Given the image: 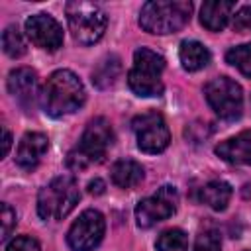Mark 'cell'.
<instances>
[{"mask_svg": "<svg viewBox=\"0 0 251 251\" xmlns=\"http://www.w3.org/2000/svg\"><path fill=\"white\" fill-rule=\"evenodd\" d=\"M110 173H112L114 184H118L120 188H133L143 178V167L137 161H133V159H120V161H116L112 165Z\"/></svg>", "mask_w": 251, "mask_h": 251, "instance_id": "cell-17", "label": "cell"}, {"mask_svg": "<svg viewBox=\"0 0 251 251\" xmlns=\"http://www.w3.org/2000/svg\"><path fill=\"white\" fill-rule=\"evenodd\" d=\"M192 14V4L184 0L176 2H145L139 14V25L157 35H167L182 29Z\"/></svg>", "mask_w": 251, "mask_h": 251, "instance_id": "cell-2", "label": "cell"}, {"mask_svg": "<svg viewBox=\"0 0 251 251\" xmlns=\"http://www.w3.org/2000/svg\"><path fill=\"white\" fill-rule=\"evenodd\" d=\"M8 90L24 110H27V112L33 110L37 104V98H39V84H37L35 71L27 69V67L14 69L8 75Z\"/></svg>", "mask_w": 251, "mask_h": 251, "instance_id": "cell-12", "label": "cell"}, {"mask_svg": "<svg viewBox=\"0 0 251 251\" xmlns=\"http://www.w3.org/2000/svg\"><path fill=\"white\" fill-rule=\"evenodd\" d=\"M231 198V186L224 180H210L200 188V200L212 210H226Z\"/></svg>", "mask_w": 251, "mask_h": 251, "instance_id": "cell-18", "label": "cell"}, {"mask_svg": "<svg viewBox=\"0 0 251 251\" xmlns=\"http://www.w3.org/2000/svg\"><path fill=\"white\" fill-rule=\"evenodd\" d=\"M14 226H16V212L8 204H2V241L10 237Z\"/></svg>", "mask_w": 251, "mask_h": 251, "instance_id": "cell-26", "label": "cell"}, {"mask_svg": "<svg viewBox=\"0 0 251 251\" xmlns=\"http://www.w3.org/2000/svg\"><path fill=\"white\" fill-rule=\"evenodd\" d=\"M2 47H4V53L8 57H22L25 53V41H24V35L22 31L18 29V25H8L2 33Z\"/></svg>", "mask_w": 251, "mask_h": 251, "instance_id": "cell-21", "label": "cell"}, {"mask_svg": "<svg viewBox=\"0 0 251 251\" xmlns=\"http://www.w3.org/2000/svg\"><path fill=\"white\" fill-rule=\"evenodd\" d=\"M176 204H178V192L175 186L165 184V186L157 188L155 194L139 200V204L135 206L137 226L151 227V226L171 218L176 212Z\"/></svg>", "mask_w": 251, "mask_h": 251, "instance_id": "cell-8", "label": "cell"}, {"mask_svg": "<svg viewBox=\"0 0 251 251\" xmlns=\"http://www.w3.org/2000/svg\"><path fill=\"white\" fill-rule=\"evenodd\" d=\"M84 98L86 92L80 78L73 71L61 69L47 78L41 94V104L49 116L59 118L78 110L84 104Z\"/></svg>", "mask_w": 251, "mask_h": 251, "instance_id": "cell-1", "label": "cell"}, {"mask_svg": "<svg viewBox=\"0 0 251 251\" xmlns=\"http://www.w3.org/2000/svg\"><path fill=\"white\" fill-rule=\"evenodd\" d=\"M131 129L137 139V147L143 153H161L167 149L171 141L169 127L161 114L157 112H145L141 116H135L131 122Z\"/></svg>", "mask_w": 251, "mask_h": 251, "instance_id": "cell-9", "label": "cell"}, {"mask_svg": "<svg viewBox=\"0 0 251 251\" xmlns=\"http://www.w3.org/2000/svg\"><path fill=\"white\" fill-rule=\"evenodd\" d=\"M155 247L157 251H188V237L182 229L173 227L157 237Z\"/></svg>", "mask_w": 251, "mask_h": 251, "instance_id": "cell-20", "label": "cell"}, {"mask_svg": "<svg viewBox=\"0 0 251 251\" xmlns=\"http://www.w3.org/2000/svg\"><path fill=\"white\" fill-rule=\"evenodd\" d=\"M25 33L33 45L45 51H57L63 45V27L49 14H35L25 20Z\"/></svg>", "mask_w": 251, "mask_h": 251, "instance_id": "cell-11", "label": "cell"}, {"mask_svg": "<svg viewBox=\"0 0 251 251\" xmlns=\"http://www.w3.org/2000/svg\"><path fill=\"white\" fill-rule=\"evenodd\" d=\"M122 73V61L118 55H106L100 59L96 69L92 71V82L98 88H108L116 82V78Z\"/></svg>", "mask_w": 251, "mask_h": 251, "instance_id": "cell-19", "label": "cell"}, {"mask_svg": "<svg viewBox=\"0 0 251 251\" xmlns=\"http://www.w3.org/2000/svg\"><path fill=\"white\" fill-rule=\"evenodd\" d=\"M165 59L157 51H151L147 47H139L133 53V67L127 73V84L129 88L143 98L161 96L163 94V75Z\"/></svg>", "mask_w": 251, "mask_h": 251, "instance_id": "cell-5", "label": "cell"}, {"mask_svg": "<svg viewBox=\"0 0 251 251\" xmlns=\"http://www.w3.org/2000/svg\"><path fill=\"white\" fill-rule=\"evenodd\" d=\"M235 4L224 0H208L200 8V24L210 31H220L227 25Z\"/></svg>", "mask_w": 251, "mask_h": 251, "instance_id": "cell-15", "label": "cell"}, {"mask_svg": "<svg viewBox=\"0 0 251 251\" xmlns=\"http://www.w3.org/2000/svg\"><path fill=\"white\" fill-rule=\"evenodd\" d=\"M49 149V139L47 135L43 133H37V131H29L22 137L20 145H18V151H16V163L25 169V171H31L39 165V161L43 159V155L47 153Z\"/></svg>", "mask_w": 251, "mask_h": 251, "instance_id": "cell-13", "label": "cell"}, {"mask_svg": "<svg viewBox=\"0 0 251 251\" xmlns=\"http://www.w3.org/2000/svg\"><path fill=\"white\" fill-rule=\"evenodd\" d=\"M114 143V133L106 118H94L88 122L80 143L75 151L69 153L67 165L73 171H82L92 163H100L106 157V151Z\"/></svg>", "mask_w": 251, "mask_h": 251, "instance_id": "cell-3", "label": "cell"}, {"mask_svg": "<svg viewBox=\"0 0 251 251\" xmlns=\"http://www.w3.org/2000/svg\"><path fill=\"white\" fill-rule=\"evenodd\" d=\"M2 133H4V147H2V155L6 157L8 155V151H10V145H12V135H10V131L4 127L2 129Z\"/></svg>", "mask_w": 251, "mask_h": 251, "instance_id": "cell-28", "label": "cell"}, {"mask_svg": "<svg viewBox=\"0 0 251 251\" xmlns=\"http://www.w3.org/2000/svg\"><path fill=\"white\" fill-rule=\"evenodd\" d=\"M194 251H222L220 233L216 229L200 231L198 237H196V243H194Z\"/></svg>", "mask_w": 251, "mask_h": 251, "instance_id": "cell-23", "label": "cell"}, {"mask_svg": "<svg viewBox=\"0 0 251 251\" xmlns=\"http://www.w3.org/2000/svg\"><path fill=\"white\" fill-rule=\"evenodd\" d=\"M233 29L239 33L251 31V6H243L241 10H237V14L233 16Z\"/></svg>", "mask_w": 251, "mask_h": 251, "instance_id": "cell-25", "label": "cell"}, {"mask_svg": "<svg viewBox=\"0 0 251 251\" xmlns=\"http://www.w3.org/2000/svg\"><path fill=\"white\" fill-rule=\"evenodd\" d=\"M80 198L76 180L71 175L55 176L37 194V214L43 220H63Z\"/></svg>", "mask_w": 251, "mask_h": 251, "instance_id": "cell-4", "label": "cell"}, {"mask_svg": "<svg viewBox=\"0 0 251 251\" xmlns=\"http://www.w3.org/2000/svg\"><path fill=\"white\" fill-rule=\"evenodd\" d=\"M69 29L80 45H92L96 43L104 31H106V14L104 10L94 2H67L65 6Z\"/></svg>", "mask_w": 251, "mask_h": 251, "instance_id": "cell-6", "label": "cell"}, {"mask_svg": "<svg viewBox=\"0 0 251 251\" xmlns=\"http://www.w3.org/2000/svg\"><path fill=\"white\" fill-rule=\"evenodd\" d=\"M104 188H106V184H104L102 178H94V180L88 182V192H90V194H102Z\"/></svg>", "mask_w": 251, "mask_h": 251, "instance_id": "cell-27", "label": "cell"}, {"mask_svg": "<svg viewBox=\"0 0 251 251\" xmlns=\"http://www.w3.org/2000/svg\"><path fill=\"white\" fill-rule=\"evenodd\" d=\"M4 251H41V247H39V243H37L33 237H29V235H20V237H16L14 241H10Z\"/></svg>", "mask_w": 251, "mask_h": 251, "instance_id": "cell-24", "label": "cell"}, {"mask_svg": "<svg viewBox=\"0 0 251 251\" xmlns=\"http://www.w3.org/2000/svg\"><path fill=\"white\" fill-rule=\"evenodd\" d=\"M226 61L229 65H233L235 69H239L245 76L251 78V43H243V45L231 47L226 53Z\"/></svg>", "mask_w": 251, "mask_h": 251, "instance_id": "cell-22", "label": "cell"}, {"mask_svg": "<svg viewBox=\"0 0 251 251\" xmlns=\"http://www.w3.org/2000/svg\"><path fill=\"white\" fill-rule=\"evenodd\" d=\"M216 155L233 165H251V129L216 145Z\"/></svg>", "mask_w": 251, "mask_h": 251, "instance_id": "cell-14", "label": "cell"}, {"mask_svg": "<svg viewBox=\"0 0 251 251\" xmlns=\"http://www.w3.org/2000/svg\"><path fill=\"white\" fill-rule=\"evenodd\" d=\"M204 96L210 108L222 120H235L243 110V92L241 86L229 76H216L204 86Z\"/></svg>", "mask_w": 251, "mask_h": 251, "instance_id": "cell-7", "label": "cell"}, {"mask_svg": "<svg viewBox=\"0 0 251 251\" xmlns=\"http://www.w3.org/2000/svg\"><path fill=\"white\" fill-rule=\"evenodd\" d=\"M178 59H180V63H182V69L192 73V71L204 69V67L210 63V51H208L200 41L186 39V41L180 43Z\"/></svg>", "mask_w": 251, "mask_h": 251, "instance_id": "cell-16", "label": "cell"}, {"mask_svg": "<svg viewBox=\"0 0 251 251\" xmlns=\"http://www.w3.org/2000/svg\"><path fill=\"white\" fill-rule=\"evenodd\" d=\"M104 216L98 210H84L71 226L67 241L73 251H92L104 237Z\"/></svg>", "mask_w": 251, "mask_h": 251, "instance_id": "cell-10", "label": "cell"}]
</instances>
